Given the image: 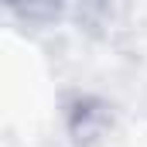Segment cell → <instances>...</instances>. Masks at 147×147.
Segmentation results:
<instances>
[{
    "instance_id": "3",
    "label": "cell",
    "mask_w": 147,
    "mask_h": 147,
    "mask_svg": "<svg viewBox=\"0 0 147 147\" xmlns=\"http://www.w3.org/2000/svg\"><path fill=\"white\" fill-rule=\"evenodd\" d=\"M3 7L10 17H17L28 28H48L65 14L69 0H3Z\"/></svg>"
},
{
    "instance_id": "1",
    "label": "cell",
    "mask_w": 147,
    "mask_h": 147,
    "mask_svg": "<svg viewBox=\"0 0 147 147\" xmlns=\"http://www.w3.org/2000/svg\"><path fill=\"white\" fill-rule=\"evenodd\" d=\"M62 127L72 147H103L116 130V110L96 92L72 89L62 99Z\"/></svg>"
},
{
    "instance_id": "2",
    "label": "cell",
    "mask_w": 147,
    "mask_h": 147,
    "mask_svg": "<svg viewBox=\"0 0 147 147\" xmlns=\"http://www.w3.org/2000/svg\"><path fill=\"white\" fill-rule=\"evenodd\" d=\"M134 0H75V21L86 34L106 38L120 34L130 21Z\"/></svg>"
}]
</instances>
